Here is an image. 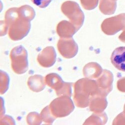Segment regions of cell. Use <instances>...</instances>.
<instances>
[{
    "mask_svg": "<svg viewBox=\"0 0 125 125\" xmlns=\"http://www.w3.org/2000/svg\"><path fill=\"white\" fill-rule=\"evenodd\" d=\"M72 83L65 82L62 88L56 93L57 95L58 96H67L71 97L72 95Z\"/></svg>",
    "mask_w": 125,
    "mask_h": 125,
    "instance_id": "obj_12",
    "label": "cell"
},
{
    "mask_svg": "<svg viewBox=\"0 0 125 125\" xmlns=\"http://www.w3.org/2000/svg\"><path fill=\"white\" fill-rule=\"evenodd\" d=\"M32 3L41 8H45L51 3L52 0H31Z\"/></svg>",
    "mask_w": 125,
    "mask_h": 125,
    "instance_id": "obj_13",
    "label": "cell"
},
{
    "mask_svg": "<svg viewBox=\"0 0 125 125\" xmlns=\"http://www.w3.org/2000/svg\"><path fill=\"white\" fill-rule=\"evenodd\" d=\"M60 53L65 58H72L78 52V45L72 39H61L57 44Z\"/></svg>",
    "mask_w": 125,
    "mask_h": 125,
    "instance_id": "obj_4",
    "label": "cell"
},
{
    "mask_svg": "<svg viewBox=\"0 0 125 125\" xmlns=\"http://www.w3.org/2000/svg\"><path fill=\"white\" fill-rule=\"evenodd\" d=\"M57 54L53 46H48L45 48L38 56L37 60L40 65L44 67H50L55 63Z\"/></svg>",
    "mask_w": 125,
    "mask_h": 125,
    "instance_id": "obj_5",
    "label": "cell"
},
{
    "mask_svg": "<svg viewBox=\"0 0 125 125\" xmlns=\"http://www.w3.org/2000/svg\"><path fill=\"white\" fill-rule=\"evenodd\" d=\"M40 116L43 121L48 124H52L57 118L55 117L50 110L49 106L45 107L41 112Z\"/></svg>",
    "mask_w": 125,
    "mask_h": 125,
    "instance_id": "obj_9",
    "label": "cell"
},
{
    "mask_svg": "<svg viewBox=\"0 0 125 125\" xmlns=\"http://www.w3.org/2000/svg\"><path fill=\"white\" fill-rule=\"evenodd\" d=\"M10 57L12 68L16 74H24L28 70V53L23 46L19 45L14 47L11 52Z\"/></svg>",
    "mask_w": 125,
    "mask_h": 125,
    "instance_id": "obj_2",
    "label": "cell"
},
{
    "mask_svg": "<svg viewBox=\"0 0 125 125\" xmlns=\"http://www.w3.org/2000/svg\"><path fill=\"white\" fill-rule=\"evenodd\" d=\"M27 84L29 88L35 92H39L43 90L46 85L45 78L40 75H35L30 77Z\"/></svg>",
    "mask_w": 125,
    "mask_h": 125,
    "instance_id": "obj_8",
    "label": "cell"
},
{
    "mask_svg": "<svg viewBox=\"0 0 125 125\" xmlns=\"http://www.w3.org/2000/svg\"><path fill=\"white\" fill-rule=\"evenodd\" d=\"M45 79L46 84L54 89L56 93L62 88L65 83L58 74L54 73L48 74Z\"/></svg>",
    "mask_w": 125,
    "mask_h": 125,
    "instance_id": "obj_7",
    "label": "cell"
},
{
    "mask_svg": "<svg viewBox=\"0 0 125 125\" xmlns=\"http://www.w3.org/2000/svg\"><path fill=\"white\" fill-rule=\"evenodd\" d=\"M111 60L117 69L125 72V46L116 48L111 55Z\"/></svg>",
    "mask_w": 125,
    "mask_h": 125,
    "instance_id": "obj_6",
    "label": "cell"
},
{
    "mask_svg": "<svg viewBox=\"0 0 125 125\" xmlns=\"http://www.w3.org/2000/svg\"><path fill=\"white\" fill-rule=\"evenodd\" d=\"M27 121L29 125H40L42 122V118L36 112H32L27 117Z\"/></svg>",
    "mask_w": 125,
    "mask_h": 125,
    "instance_id": "obj_11",
    "label": "cell"
},
{
    "mask_svg": "<svg viewBox=\"0 0 125 125\" xmlns=\"http://www.w3.org/2000/svg\"><path fill=\"white\" fill-rule=\"evenodd\" d=\"M9 84V77L8 74L1 71V94H4L8 90Z\"/></svg>",
    "mask_w": 125,
    "mask_h": 125,
    "instance_id": "obj_10",
    "label": "cell"
},
{
    "mask_svg": "<svg viewBox=\"0 0 125 125\" xmlns=\"http://www.w3.org/2000/svg\"><path fill=\"white\" fill-rule=\"evenodd\" d=\"M115 1H116V0H115Z\"/></svg>",
    "mask_w": 125,
    "mask_h": 125,
    "instance_id": "obj_14",
    "label": "cell"
},
{
    "mask_svg": "<svg viewBox=\"0 0 125 125\" xmlns=\"http://www.w3.org/2000/svg\"><path fill=\"white\" fill-rule=\"evenodd\" d=\"M50 110L56 118H62L69 115L75 109L71 97L61 96L55 99L49 105Z\"/></svg>",
    "mask_w": 125,
    "mask_h": 125,
    "instance_id": "obj_3",
    "label": "cell"
},
{
    "mask_svg": "<svg viewBox=\"0 0 125 125\" xmlns=\"http://www.w3.org/2000/svg\"><path fill=\"white\" fill-rule=\"evenodd\" d=\"M96 91L95 82L88 78L77 81L74 85V100L76 105L80 108H85L89 105L90 98Z\"/></svg>",
    "mask_w": 125,
    "mask_h": 125,
    "instance_id": "obj_1",
    "label": "cell"
}]
</instances>
